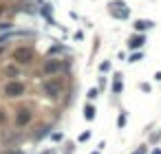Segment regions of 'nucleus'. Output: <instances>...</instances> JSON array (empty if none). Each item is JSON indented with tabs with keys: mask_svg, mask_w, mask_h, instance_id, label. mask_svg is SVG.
<instances>
[{
	"mask_svg": "<svg viewBox=\"0 0 161 154\" xmlns=\"http://www.w3.org/2000/svg\"><path fill=\"white\" fill-rule=\"evenodd\" d=\"M110 13H115L117 18H128V9H126V5L122 2V0H117V2H110Z\"/></svg>",
	"mask_w": 161,
	"mask_h": 154,
	"instance_id": "obj_1",
	"label": "nucleus"
},
{
	"mask_svg": "<svg viewBox=\"0 0 161 154\" xmlns=\"http://www.w3.org/2000/svg\"><path fill=\"white\" fill-rule=\"evenodd\" d=\"M113 90H115V93H122V77H119V75H115V84H113Z\"/></svg>",
	"mask_w": 161,
	"mask_h": 154,
	"instance_id": "obj_6",
	"label": "nucleus"
},
{
	"mask_svg": "<svg viewBox=\"0 0 161 154\" xmlns=\"http://www.w3.org/2000/svg\"><path fill=\"white\" fill-rule=\"evenodd\" d=\"M29 119H31V115H29V112H27V110H22V115H20V117H18V123H20V125H25V123H27V121H29Z\"/></svg>",
	"mask_w": 161,
	"mask_h": 154,
	"instance_id": "obj_5",
	"label": "nucleus"
},
{
	"mask_svg": "<svg viewBox=\"0 0 161 154\" xmlns=\"http://www.w3.org/2000/svg\"><path fill=\"white\" fill-rule=\"evenodd\" d=\"M60 68V64H55V62H49L47 66H44V70H47V73H53V70H58Z\"/></svg>",
	"mask_w": 161,
	"mask_h": 154,
	"instance_id": "obj_7",
	"label": "nucleus"
},
{
	"mask_svg": "<svg viewBox=\"0 0 161 154\" xmlns=\"http://www.w3.org/2000/svg\"><path fill=\"white\" fill-rule=\"evenodd\" d=\"M22 90H25V88H22L20 84H9V86H7V93H9L11 97H18Z\"/></svg>",
	"mask_w": 161,
	"mask_h": 154,
	"instance_id": "obj_4",
	"label": "nucleus"
},
{
	"mask_svg": "<svg viewBox=\"0 0 161 154\" xmlns=\"http://www.w3.org/2000/svg\"><path fill=\"white\" fill-rule=\"evenodd\" d=\"M141 60V53H130V60L128 62H139Z\"/></svg>",
	"mask_w": 161,
	"mask_h": 154,
	"instance_id": "obj_10",
	"label": "nucleus"
},
{
	"mask_svg": "<svg viewBox=\"0 0 161 154\" xmlns=\"http://www.w3.org/2000/svg\"><path fill=\"white\" fill-rule=\"evenodd\" d=\"M93 154H99V152H93Z\"/></svg>",
	"mask_w": 161,
	"mask_h": 154,
	"instance_id": "obj_15",
	"label": "nucleus"
},
{
	"mask_svg": "<svg viewBox=\"0 0 161 154\" xmlns=\"http://www.w3.org/2000/svg\"><path fill=\"white\" fill-rule=\"evenodd\" d=\"M124 123H126V112L119 117V128H124Z\"/></svg>",
	"mask_w": 161,
	"mask_h": 154,
	"instance_id": "obj_12",
	"label": "nucleus"
},
{
	"mask_svg": "<svg viewBox=\"0 0 161 154\" xmlns=\"http://www.w3.org/2000/svg\"><path fill=\"white\" fill-rule=\"evenodd\" d=\"M47 93H58V84H47Z\"/></svg>",
	"mask_w": 161,
	"mask_h": 154,
	"instance_id": "obj_9",
	"label": "nucleus"
},
{
	"mask_svg": "<svg viewBox=\"0 0 161 154\" xmlns=\"http://www.w3.org/2000/svg\"><path fill=\"white\" fill-rule=\"evenodd\" d=\"M135 154H141V152H135Z\"/></svg>",
	"mask_w": 161,
	"mask_h": 154,
	"instance_id": "obj_14",
	"label": "nucleus"
},
{
	"mask_svg": "<svg viewBox=\"0 0 161 154\" xmlns=\"http://www.w3.org/2000/svg\"><path fill=\"white\" fill-rule=\"evenodd\" d=\"M135 29H137V31L152 29V22H150V20H137V22H135Z\"/></svg>",
	"mask_w": 161,
	"mask_h": 154,
	"instance_id": "obj_3",
	"label": "nucleus"
},
{
	"mask_svg": "<svg viewBox=\"0 0 161 154\" xmlns=\"http://www.w3.org/2000/svg\"><path fill=\"white\" fill-rule=\"evenodd\" d=\"M144 40H146L144 35H132V38L128 40V48H139V46L144 44Z\"/></svg>",
	"mask_w": 161,
	"mask_h": 154,
	"instance_id": "obj_2",
	"label": "nucleus"
},
{
	"mask_svg": "<svg viewBox=\"0 0 161 154\" xmlns=\"http://www.w3.org/2000/svg\"><path fill=\"white\" fill-rule=\"evenodd\" d=\"M95 97H97V88H90L88 90V99H95Z\"/></svg>",
	"mask_w": 161,
	"mask_h": 154,
	"instance_id": "obj_11",
	"label": "nucleus"
},
{
	"mask_svg": "<svg viewBox=\"0 0 161 154\" xmlns=\"http://www.w3.org/2000/svg\"><path fill=\"white\" fill-rule=\"evenodd\" d=\"M152 154H161V150H154V152H152Z\"/></svg>",
	"mask_w": 161,
	"mask_h": 154,
	"instance_id": "obj_13",
	"label": "nucleus"
},
{
	"mask_svg": "<svg viewBox=\"0 0 161 154\" xmlns=\"http://www.w3.org/2000/svg\"><path fill=\"white\" fill-rule=\"evenodd\" d=\"M84 112H86V119H93V117H95V108H93V106H86Z\"/></svg>",
	"mask_w": 161,
	"mask_h": 154,
	"instance_id": "obj_8",
	"label": "nucleus"
}]
</instances>
